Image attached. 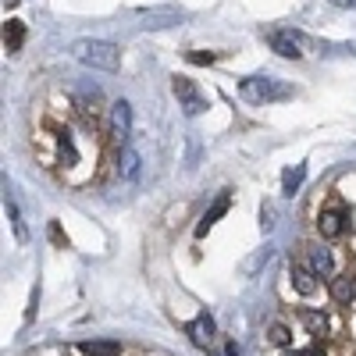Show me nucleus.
Masks as SVG:
<instances>
[{"mask_svg": "<svg viewBox=\"0 0 356 356\" xmlns=\"http://www.w3.org/2000/svg\"><path fill=\"white\" fill-rule=\"evenodd\" d=\"M72 54H75V61H82L86 68H97V72H118V65H122V50L111 40H79Z\"/></svg>", "mask_w": 356, "mask_h": 356, "instance_id": "1", "label": "nucleus"}, {"mask_svg": "<svg viewBox=\"0 0 356 356\" xmlns=\"http://www.w3.org/2000/svg\"><path fill=\"white\" fill-rule=\"evenodd\" d=\"M239 93L250 104H278V100H289L292 97V86H285L275 75H250V79H243Z\"/></svg>", "mask_w": 356, "mask_h": 356, "instance_id": "2", "label": "nucleus"}, {"mask_svg": "<svg viewBox=\"0 0 356 356\" xmlns=\"http://www.w3.org/2000/svg\"><path fill=\"white\" fill-rule=\"evenodd\" d=\"M129 132H132V104L129 100H114L111 111H107V136L118 146H125Z\"/></svg>", "mask_w": 356, "mask_h": 356, "instance_id": "3", "label": "nucleus"}, {"mask_svg": "<svg viewBox=\"0 0 356 356\" xmlns=\"http://www.w3.org/2000/svg\"><path fill=\"white\" fill-rule=\"evenodd\" d=\"M267 47H271L278 57H303V47H307V40L300 36V33H292V29H271L267 33Z\"/></svg>", "mask_w": 356, "mask_h": 356, "instance_id": "4", "label": "nucleus"}, {"mask_svg": "<svg viewBox=\"0 0 356 356\" xmlns=\"http://www.w3.org/2000/svg\"><path fill=\"white\" fill-rule=\"evenodd\" d=\"M114 171H118V178H122L125 186H132L136 178H139V171H143V161H139V154L132 150L129 143H125V146H118V154H114Z\"/></svg>", "mask_w": 356, "mask_h": 356, "instance_id": "5", "label": "nucleus"}, {"mask_svg": "<svg viewBox=\"0 0 356 356\" xmlns=\"http://www.w3.org/2000/svg\"><path fill=\"white\" fill-rule=\"evenodd\" d=\"M307 264L314 267V275L321 278V282H335V257H332V250L328 246H310L307 250Z\"/></svg>", "mask_w": 356, "mask_h": 356, "instance_id": "6", "label": "nucleus"}, {"mask_svg": "<svg viewBox=\"0 0 356 356\" xmlns=\"http://www.w3.org/2000/svg\"><path fill=\"white\" fill-rule=\"evenodd\" d=\"M186 335H189V342L196 346V349H207L214 342V317L211 314H196L189 324H186Z\"/></svg>", "mask_w": 356, "mask_h": 356, "instance_id": "7", "label": "nucleus"}, {"mask_svg": "<svg viewBox=\"0 0 356 356\" xmlns=\"http://www.w3.org/2000/svg\"><path fill=\"white\" fill-rule=\"evenodd\" d=\"M289 278H292V289L300 292V296H314L317 292V275H314V267L307 260H292Z\"/></svg>", "mask_w": 356, "mask_h": 356, "instance_id": "8", "label": "nucleus"}, {"mask_svg": "<svg viewBox=\"0 0 356 356\" xmlns=\"http://www.w3.org/2000/svg\"><path fill=\"white\" fill-rule=\"evenodd\" d=\"M171 89H175V97L182 100V107H186V114H200L207 104H203V97H200V89L189 82V79H182V75H175V82H171Z\"/></svg>", "mask_w": 356, "mask_h": 356, "instance_id": "9", "label": "nucleus"}, {"mask_svg": "<svg viewBox=\"0 0 356 356\" xmlns=\"http://www.w3.org/2000/svg\"><path fill=\"white\" fill-rule=\"evenodd\" d=\"M349 228L346 214L342 211H321L317 214V232H321V239H342Z\"/></svg>", "mask_w": 356, "mask_h": 356, "instance_id": "10", "label": "nucleus"}, {"mask_svg": "<svg viewBox=\"0 0 356 356\" xmlns=\"http://www.w3.org/2000/svg\"><path fill=\"white\" fill-rule=\"evenodd\" d=\"M228 207H232V193H221V196L211 203V211L203 214V221L196 225V235H200V239H203V235H207V232H211V228H214V225L228 214Z\"/></svg>", "mask_w": 356, "mask_h": 356, "instance_id": "11", "label": "nucleus"}, {"mask_svg": "<svg viewBox=\"0 0 356 356\" xmlns=\"http://www.w3.org/2000/svg\"><path fill=\"white\" fill-rule=\"evenodd\" d=\"M300 321H303V328L310 335H317V339H324V335L332 332V321H328V314H324V310H300Z\"/></svg>", "mask_w": 356, "mask_h": 356, "instance_id": "12", "label": "nucleus"}, {"mask_svg": "<svg viewBox=\"0 0 356 356\" xmlns=\"http://www.w3.org/2000/svg\"><path fill=\"white\" fill-rule=\"evenodd\" d=\"M79 349L86 356H122V342H111V339H89Z\"/></svg>", "mask_w": 356, "mask_h": 356, "instance_id": "13", "label": "nucleus"}, {"mask_svg": "<svg viewBox=\"0 0 356 356\" xmlns=\"http://www.w3.org/2000/svg\"><path fill=\"white\" fill-rule=\"evenodd\" d=\"M22 40H25V25H22L18 18H11V22L4 25V50H8V54H18V50H22Z\"/></svg>", "mask_w": 356, "mask_h": 356, "instance_id": "14", "label": "nucleus"}, {"mask_svg": "<svg viewBox=\"0 0 356 356\" xmlns=\"http://www.w3.org/2000/svg\"><path fill=\"white\" fill-rule=\"evenodd\" d=\"M303 178H307V164L289 168L285 178H282V193H285V196H296V193H300V186H303Z\"/></svg>", "mask_w": 356, "mask_h": 356, "instance_id": "15", "label": "nucleus"}, {"mask_svg": "<svg viewBox=\"0 0 356 356\" xmlns=\"http://www.w3.org/2000/svg\"><path fill=\"white\" fill-rule=\"evenodd\" d=\"M57 154H61V164H65V168H72V164L79 161V150H75V143H72L68 132L57 136Z\"/></svg>", "mask_w": 356, "mask_h": 356, "instance_id": "16", "label": "nucleus"}, {"mask_svg": "<svg viewBox=\"0 0 356 356\" xmlns=\"http://www.w3.org/2000/svg\"><path fill=\"white\" fill-rule=\"evenodd\" d=\"M267 339H271L275 346H282V349H289V346H292V332L285 328V324H282V321H275V324H271V328H267Z\"/></svg>", "mask_w": 356, "mask_h": 356, "instance_id": "17", "label": "nucleus"}, {"mask_svg": "<svg viewBox=\"0 0 356 356\" xmlns=\"http://www.w3.org/2000/svg\"><path fill=\"white\" fill-rule=\"evenodd\" d=\"M332 292H335L339 303H349L353 300V278H335L332 282Z\"/></svg>", "mask_w": 356, "mask_h": 356, "instance_id": "18", "label": "nucleus"}, {"mask_svg": "<svg viewBox=\"0 0 356 356\" xmlns=\"http://www.w3.org/2000/svg\"><path fill=\"white\" fill-rule=\"evenodd\" d=\"M218 61V54H211V50H196V54H189V65H214Z\"/></svg>", "mask_w": 356, "mask_h": 356, "instance_id": "19", "label": "nucleus"}, {"mask_svg": "<svg viewBox=\"0 0 356 356\" xmlns=\"http://www.w3.org/2000/svg\"><path fill=\"white\" fill-rule=\"evenodd\" d=\"M285 356H324V346L321 342H310L307 349H289Z\"/></svg>", "mask_w": 356, "mask_h": 356, "instance_id": "20", "label": "nucleus"}, {"mask_svg": "<svg viewBox=\"0 0 356 356\" xmlns=\"http://www.w3.org/2000/svg\"><path fill=\"white\" fill-rule=\"evenodd\" d=\"M225 356H243V349L235 346V342H225Z\"/></svg>", "mask_w": 356, "mask_h": 356, "instance_id": "21", "label": "nucleus"}, {"mask_svg": "<svg viewBox=\"0 0 356 356\" xmlns=\"http://www.w3.org/2000/svg\"><path fill=\"white\" fill-rule=\"evenodd\" d=\"M339 8H356V0H335Z\"/></svg>", "mask_w": 356, "mask_h": 356, "instance_id": "22", "label": "nucleus"}, {"mask_svg": "<svg viewBox=\"0 0 356 356\" xmlns=\"http://www.w3.org/2000/svg\"><path fill=\"white\" fill-rule=\"evenodd\" d=\"M353 300H356V275H353Z\"/></svg>", "mask_w": 356, "mask_h": 356, "instance_id": "23", "label": "nucleus"}, {"mask_svg": "<svg viewBox=\"0 0 356 356\" xmlns=\"http://www.w3.org/2000/svg\"><path fill=\"white\" fill-rule=\"evenodd\" d=\"M4 4H8V8H15V4H18V0H4Z\"/></svg>", "mask_w": 356, "mask_h": 356, "instance_id": "24", "label": "nucleus"}]
</instances>
